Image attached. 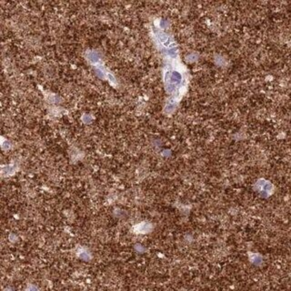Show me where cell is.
Wrapping results in <instances>:
<instances>
[{
  "label": "cell",
  "instance_id": "6da1fadb",
  "mask_svg": "<svg viewBox=\"0 0 291 291\" xmlns=\"http://www.w3.org/2000/svg\"><path fill=\"white\" fill-rule=\"evenodd\" d=\"M27 291H38V289H37L36 287H34V286H29V287L27 288Z\"/></svg>",
  "mask_w": 291,
  "mask_h": 291
}]
</instances>
